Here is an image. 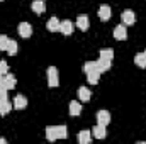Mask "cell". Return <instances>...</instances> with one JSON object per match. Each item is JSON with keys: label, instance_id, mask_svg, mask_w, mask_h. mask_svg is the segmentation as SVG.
I'll list each match as a JSON object with an SVG mask.
<instances>
[{"label": "cell", "instance_id": "29", "mask_svg": "<svg viewBox=\"0 0 146 144\" xmlns=\"http://www.w3.org/2000/svg\"><path fill=\"white\" fill-rule=\"evenodd\" d=\"M0 144H7V141H5L3 137H0Z\"/></svg>", "mask_w": 146, "mask_h": 144}, {"label": "cell", "instance_id": "22", "mask_svg": "<svg viewBox=\"0 0 146 144\" xmlns=\"http://www.w3.org/2000/svg\"><path fill=\"white\" fill-rule=\"evenodd\" d=\"M17 51H19V46H17V42H15L14 39H10V41H9V44H7V54H10V56H15V54H17Z\"/></svg>", "mask_w": 146, "mask_h": 144}, {"label": "cell", "instance_id": "20", "mask_svg": "<svg viewBox=\"0 0 146 144\" xmlns=\"http://www.w3.org/2000/svg\"><path fill=\"white\" fill-rule=\"evenodd\" d=\"M100 75H102V73H99L97 70H95V71L87 73V80H88V83H90V85H97L99 80H100Z\"/></svg>", "mask_w": 146, "mask_h": 144}, {"label": "cell", "instance_id": "31", "mask_svg": "<svg viewBox=\"0 0 146 144\" xmlns=\"http://www.w3.org/2000/svg\"><path fill=\"white\" fill-rule=\"evenodd\" d=\"M0 2H3V0H0Z\"/></svg>", "mask_w": 146, "mask_h": 144}, {"label": "cell", "instance_id": "8", "mask_svg": "<svg viewBox=\"0 0 146 144\" xmlns=\"http://www.w3.org/2000/svg\"><path fill=\"white\" fill-rule=\"evenodd\" d=\"M110 14H112V10H110V7L107 3H102V5L99 7V10H97V15H99L102 20H109Z\"/></svg>", "mask_w": 146, "mask_h": 144}, {"label": "cell", "instance_id": "19", "mask_svg": "<svg viewBox=\"0 0 146 144\" xmlns=\"http://www.w3.org/2000/svg\"><path fill=\"white\" fill-rule=\"evenodd\" d=\"M134 63H136V66H139V68H146V51L145 53H138V54L134 56Z\"/></svg>", "mask_w": 146, "mask_h": 144}, {"label": "cell", "instance_id": "7", "mask_svg": "<svg viewBox=\"0 0 146 144\" xmlns=\"http://www.w3.org/2000/svg\"><path fill=\"white\" fill-rule=\"evenodd\" d=\"M60 32L65 34V36H70L73 32V22L72 20H68V19L61 20V22H60Z\"/></svg>", "mask_w": 146, "mask_h": 144}, {"label": "cell", "instance_id": "14", "mask_svg": "<svg viewBox=\"0 0 146 144\" xmlns=\"http://www.w3.org/2000/svg\"><path fill=\"white\" fill-rule=\"evenodd\" d=\"M92 141V131H80V134H78V143L80 144H90Z\"/></svg>", "mask_w": 146, "mask_h": 144}, {"label": "cell", "instance_id": "21", "mask_svg": "<svg viewBox=\"0 0 146 144\" xmlns=\"http://www.w3.org/2000/svg\"><path fill=\"white\" fill-rule=\"evenodd\" d=\"M48 31H51V32H56V31H60V20L56 19V17H51L49 20H48Z\"/></svg>", "mask_w": 146, "mask_h": 144}, {"label": "cell", "instance_id": "10", "mask_svg": "<svg viewBox=\"0 0 146 144\" xmlns=\"http://www.w3.org/2000/svg\"><path fill=\"white\" fill-rule=\"evenodd\" d=\"M97 124H102V126H107L110 122V114L107 112V110H99L97 112Z\"/></svg>", "mask_w": 146, "mask_h": 144}, {"label": "cell", "instance_id": "9", "mask_svg": "<svg viewBox=\"0 0 146 144\" xmlns=\"http://www.w3.org/2000/svg\"><path fill=\"white\" fill-rule=\"evenodd\" d=\"M92 136L95 137V139H104L106 136H107V131H106V126H102V124H97L94 129H92Z\"/></svg>", "mask_w": 146, "mask_h": 144}, {"label": "cell", "instance_id": "25", "mask_svg": "<svg viewBox=\"0 0 146 144\" xmlns=\"http://www.w3.org/2000/svg\"><path fill=\"white\" fill-rule=\"evenodd\" d=\"M9 37L5 34H0V51H7V44H9Z\"/></svg>", "mask_w": 146, "mask_h": 144}, {"label": "cell", "instance_id": "18", "mask_svg": "<svg viewBox=\"0 0 146 144\" xmlns=\"http://www.w3.org/2000/svg\"><path fill=\"white\" fill-rule=\"evenodd\" d=\"M31 9H33V12H36V14H42V12L46 10L42 0H34V2L31 3Z\"/></svg>", "mask_w": 146, "mask_h": 144}, {"label": "cell", "instance_id": "24", "mask_svg": "<svg viewBox=\"0 0 146 144\" xmlns=\"http://www.w3.org/2000/svg\"><path fill=\"white\" fill-rule=\"evenodd\" d=\"M95 70H97V66H95V61H87V63L83 65V71H85V73L95 71Z\"/></svg>", "mask_w": 146, "mask_h": 144}, {"label": "cell", "instance_id": "28", "mask_svg": "<svg viewBox=\"0 0 146 144\" xmlns=\"http://www.w3.org/2000/svg\"><path fill=\"white\" fill-rule=\"evenodd\" d=\"M0 87H3V75H0Z\"/></svg>", "mask_w": 146, "mask_h": 144}, {"label": "cell", "instance_id": "1", "mask_svg": "<svg viewBox=\"0 0 146 144\" xmlns=\"http://www.w3.org/2000/svg\"><path fill=\"white\" fill-rule=\"evenodd\" d=\"M66 136H68L66 126H48V127H46V139H48V141L66 139Z\"/></svg>", "mask_w": 146, "mask_h": 144}, {"label": "cell", "instance_id": "12", "mask_svg": "<svg viewBox=\"0 0 146 144\" xmlns=\"http://www.w3.org/2000/svg\"><path fill=\"white\" fill-rule=\"evenodd\" d=\"M95 66H97V71L99 73L109 71L110 70V61L109 59H102V58H99V59L95 61Z\"/></svg>", "mask_w": 146, "mask_h": 144}, {"label": "cell", "instance_id": "17", "mask_svg": "<svg viewBox=\"0 0 146 144\" xmlns=\"http://www.w3.org/2000/svg\"><path fill=\"white\" fill-rule=\"evenodd\" d=\"M12 108H14V104H10V102H9V98H7V100H3V102H0V115H2V117H5Z\"/></svg>", "mask_w": 146, "mask_h": 144}, {"label": "cell", "instance_id": "4", "mask_svg": "<svg viewBox=\"0 0 146 144\" xmlns=\"http://www.w3.org/2000/svg\"><path fill=\"white\" fill-rule=\"evenodd\" d=\"M76 27H78L80 31H87V29L90 27V19H88V15H85V14L78 15V17H76Z\"/></svg>", "mask_w": 146, "mask_h": 144}, {"label": "cell", "instance_id": "16", "mask_svg": "<svg viewBox=\"0 0 146 144\" xmlns=\"http://www.w3.org/2000/svg\"><path fill=\"white\" fill-rule=\"evenodd\" d=\"M78 97H80L82 102H88V100L92 98V92H90L87 87H80V88H78Z\"/></svg>", "mask_w": 146, "mask_h": 144}, {"label": "cell", "instance_id": "3", "mask_svg": "<svg viewBox=\"0 0 146 144\" xmlns=\"http://www.w3.org/2000/svg\"><path fill=\"white\" fill-rule=\"evenodd\" d=\"M121 20H122L124 26H133V24L136 22V15H134L133 10H124V12L121 14Z\"/></svg>", "mask_w": 146, "mask_h": 144}, {"label": "cell", "instance_id": "2", "mask_svg": "<svg viewBox=\"0 0 146 144\" xmlns=\"http://www.w3.org/2000/svg\"><path fill=\"white\" fill-rule=\"evenodd\" d=\"M48 85L49 87H58L60 85V76H58V70L54 66H49L48 68Z\"/></svg>", "mask_w": 146, "mask_h": 144}, {"label": "cell", "instance_id": "23", "mask_svg": "<svg viewBox=\"0 0 146 144\" xmlns=\"http://www.w3.org/2000/svg\"><path fill=\"white\" fill-rule=\"evenodd\" d=\"M99 58L112 61V58H114V51H112V49H109V48H106V49H100V56H99Z\"/></svg>", "mask_w": 146, "mask_h": 144}, {"label": "cell", "instance_id": "5", "mask_svg": "<svg viewBox=\"0 0 146 144\" xmlns=\"http://www.w3.org/2000/svg\"><path fill=\"white\" fill-rule=\"evenodd\" d=\"M112 34H114V39H117V41H126L127 39V32H126V26L124 24L114 27V32Z\"/></svg>", "mask_w": 146, "mask_h": 144}, {"label": "cell", "instance_id": "6", "mask_svg": "<svg viewBox=\"0 0 146 144\" xmlns=\"http://www.w3.org/2000/svg\"><path fill=\"white\" fill-rule=\"evenodd\" d=\"M17 31H19V36L29 37L31 34H33V26H31L29 22H21L19 27H17Z\"/></svg>", "mask_w": 146, "mask_h": 144}, {"label": "cell", "instance_id": "13", "mask_svg": "<svg viewBox=\"0 0 146 144\" xmlns=\"http://www.w3.org/2000/svg\"><path fill=\"white\" fill-rule=\"evenodd\" d=\"M15 76L12 75V73H7V75H3V87L7 88V90H12L14 87H15Z\"/></svg>", "mask_w": 146, "mask_h": 144}, {"label": "cell", "instance_id": "11", "mask_svg": "<svg viewBox=\"0 0 146 144\" xmlns=\"http://www.w3.org/2000/svg\"><path fill=\"white\" fill-rule=\"evenodd\" d=\"M27 107V98L24 97V95H15V98H14V108H17V110H22V108Z\"/></svg>", "mask_w": 146, "mask_h": 144}, {"label": "cell", "instance_id": "26", "mask_svg": "<svg viewBox=\"0 0 146 144\" xmlns=\"http://www.w3.org/2000/svg\"><path fill=\"white\" fill-rule=\"evenodd\" d=\"M7 98H9V90L5 87H0V102H3Z\"/></svg>", "mask_w": 146, "mask_h": 144}, {"label": "cell", "instance_id": "15", "mask_svg": "<svg viewBox=\"0 0 146 144\" xmlns=\"http://www.w3.org/2000/svg\"><path fill=\"white\" fill-rule=\"evenodd\" d=\"M68 110H70V115H72V117H76V115H80V114H82V104H80V102H76V100H72Z\"/></svg>", "mask_w": 146, "mask_h": 144}, {"label": "cell", "instance_id": "27", "mask_svg": "<svg viewBox=\"0 0 146 144\" xmlns=\"http://www.w3.org/2000/svg\"><path fill=\"white\" fill-rule=\"evenodd\" d=\"M7 73H9V65L3 59H0V75H7Z\"/></svg>", "mask_w": 146, "mask_h": 144}, {"label": "cell", "instance_id": "30", "mask_svg": "<svg viewBox=\"0 0 146 144\" xmlns=\"http://www.w3.org/2000/svg\"><path fill=\"white\" fill-rule=\"evenodd\" d=\"M139 144H146V143H139Z\"/></svg>", "mask_w": 146, "mask_h": 144}]
</instances>
